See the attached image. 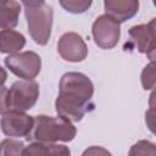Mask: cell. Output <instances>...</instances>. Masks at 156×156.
I'll use <instances>...</instances> for the list:
<instances>
[{"label": "cell", "instance_id": "1", "mask_svg": "<svg viewBox=\"0 0 156 156\" xmlns=\"http://www.w3.org/2000/svg\"><path fill=\"white\" fill-rule=\"evenodd\" d=\"M94 84L88 76L80 72H67L60 79L58 95L55 108L58 116L72 122H79L93 107Z\"/></svg>", "mask_w": 156, "mask_h": 156}, {"label": "cell", "instance_id": "2", "mask_svg": "<svg viewBox=\"0 0 156 156\" xmlns=\"http://www.w3.org/2000/svg\"><path fill=\"white\" fill-rule=\"evenodd\" d=\"M34 121L33 135L30 138L38 141L67 143L73 140L77 134V128L72 121L58 115L57 117L38 115L34 117Z\"/></svg>", "mask_w": 156, "mask_h": 156}, {"label": "cell", "instance_id": "3", "mask_svg": "<svg viewBox=\"0 0 156 156\" xmlns=\"http://www.w3.org/2000/svg\"><path fill=\"white\" fill-rule=\"evenodd\" d=\"M39 94V84L34 79L16 80L15 83H12L10 89L1 85L0 111L2 113L9 110H30L38 101Z\"/></svg>", "mask_w": 156, "mask_h": 156}, {"label": "cell", "instance_id": "4", "mask_svg": "<svg viewBox=\"0 0 156 156\" xmlns=\"http://www.w3.org/2000/svg\"><path fill=\"white\" fill-rule=\"evenodd\" d=\"M24 16L27 20L29 35L34 43L41 46L46 45L51 37L52 29V7L46 4L37 7H24Z\"/></svg>", "mask_w": 156, "mask_h": 156}, {"label": "cell", "instance_id": "5", "mask_svg": "<svg viewBox=\"0 0 156 156\" xmlns=\"http://www.w3.org/2000/svg\"><path fill=\"white\" fill-rule=\"evenodd\" d=\"M7 69L16 77L33 80L41 69V57L34 51H20L4 60Z\"/></svg>", "mask_w": 156, "mask_h": 156}, {"label": "cell", "instance_id": "6", "mask_svg": "<svg viewBox=\"0 0 156 156\" xmlns=\"http://www.w3.org/2000/svg\"><path fill=\"white\" fill-rule=\"evenodd\" d=\"M91 34L95 44L104 50L113 49L121 38V23L112 16L105 13L99 16L93 26Z\"/></svg>", "mask_w": 156, "mask_h": 156}, {"label": "cell", "instance_id": "7", "mask_svg": "<svg viewBox=\"0 0 156 156\" xmlns=\"http://www.w3.org/2000/svg\"><path fill=\"white\" fill-rule=\"evenodd\" d=\"M34 117L27 115L24 111L9 110L1 113V132L7 136H24L29 139L34 129Z\"/></svg>", "mask_w": 156, "mask_h": 156}, {"label": "cell", "instance_id": "8", "mask_svg": "<svg viewBox=\"0 0 156 156\" xmlns=\"http://www.w3.org/2000/svg\"><path fill=\"white\" fill-rule=\"evenodd\" d=\"M57 52L65 61L82 62L88 56V46L78 33L67 32L58 39Z\"/></svg>", "mask_w": 156, "mask_h": 156}, {"label": "cell", "instance_id": "9", "mask_svg": "<svg viewBox=\"0 0 156 156\" xmlns=\"http://www.w3.org/2000/svg\"><path fill=\"white\" fill-rule=\"evenodd\" d=\"M105 12L119 23L132 20L139 11V0H104Z\"/></svg>", "mask_w": 156, "mask_h": 156}, {"label": "cell", "instance_id": "10", "mask_svg": "<svg viewBox=\"0 0 156 156\" xmlns=\"http://www.w3.org/2000/svg\"><path fill=\"white\" fill-rule=\"evenodd\" d=\"M23 155L26 156H40V155H61L68 156L71 155V150L65 145H58L55 143L46 141H33L28 146L24 147Z\"/></svg>", "mask_w": 156, "mask_h": 156}, {"label": "cell", "instance_id": "11", "mask_svg": "<svg viewBox=\"0 0 156 156\" xmlns=\"http://www.w3.org/2000/svg\"><path fill=\"white\" fill-rule=\"evenodd\" d=\"M0 51L13 55L20 52L26 45V38L22 33L13 29H2L0 32Z\"/></svg>", "mask_w": 156, "mask_h": 156}, {"label": "cell", "instance_id": "12", "mask_svg": "<svg viewBox=\"0 0 156 156\" xmlns=\"http://www.w3.org/2000/svg\"><path fill=\"white\" fill-rule=\"evenodd\" d=\"M0 28L13 29L18 23L21 5L16 0H1L0 7Z\"/></svg>", "mask_w": 156, "mask_h": 156}, {"label": "cell", "instance_id": "13", "mask_svg": "<svg viewBox=\"0 0 156 156\" xmlns=\"http://www.w3.org/2000/svg\"><path fill=\"white\" fill-rule=\"evenodd\" d=\"M128 34H129L132 41L134 43V46L136 48V50L141 54H145L146 49H147V27H146V24L133 26L128 30Z\"/></svg>", "mask_w": 156, "mask_h": 156}, {"label": "cell", "instance_id": "14", "mask_svg": "<svg viewBox=\"0 0 156 156\" xmlns=\"http://www.w3.org/2000/svg\"><path fill=\"white\" fill-rule=\"evenodd\" d=\"M24 144L21 140L12 139V136L4 139L0 143V155L1 156H20L23 155Z\"/></svg>", "mask_w": 156, "mask_h": 156}, {"label": "cell", "instance_id": "15", "mask_svg": "<svg viewBox=\"0 0 156 156\" xmlns=\"http://www.w3.org/2000/svg\"><path fill=\"white\" fill-rule=\"evenodd\" d=\"M61 7L74 15H80L88 11L93 4V0H58Z\"/></svg>", "mask_w": 156, "mask_h": 156}, {"label": "cell", "instance_id": "16", "mask_svg": "<svg viewBox=\"0 0 156 156\" xmlns=\"http://www.w3.org/2000/svg\"><path fill=\"white\" fill-rule=\"evenodd\" d=\"M140 82L144 90L156 88V62L150 61V63L143 68L140 74Z\"/></svg>", "mask_w": 156, "mask_h": 156}, {"label": "cell", "instance_id": "17", "mask_svg": "<svg viewBox=\"0 0 156 156\" xmlns=\"http://www.w3.org/2000/svg\"><path fill=\"white\" fill-rule=\"evenodd\" d=\"M147 27V49L145 55L152 62H156V17L146 23Z\"/></svg>", "mask_w": 156, "mask_h": 156}, {"label": "cell", "instance_id": "18", "mask_svg": "<svg viewBox=\"0 0 156 156\" xmlns=\"http://www.w3.org/2000/svg\"><path fill=\"white\" fill-rule=\"evenodd\" d=\"M129 156L135 155H156V144L149 140H139L128 151Z\"/></svg>", "mask_w": 156, "mask_h": 156}, {"label": "cell", "instance_id": "19", "mask_svg": "<svg viewBox=\"0 0 156 156\" xmlns=\"http://www.w3.org/2000/svg\"><path fill=\"white\" fill-rule=\"evenodd\" d=\"M145 123L149 130L156 135V108H147L145 112Z\"/></svg>", "mask_w": 156, "mask_h": 156}, {"label": "cell", "instance_id": "20", "mask_svg": "<svg viewBox=\"0 0 156 156\" xmlns=\"http://www.w3.org/2000/svg\"><path fill=\"white\" fill-rule=\"evenodd\" d=\"M87 155H111V152L101 146H90L89 149L83 151V156Z\"/></svg>", "mask_w": 156, "mask_h": 156}, {"label": "cell", "instance_id": "21", "mask_svg": "<svg viewBox=\"0 0 156 156\" xmlns=\"http://www.w3.org/2000/svg\"><path fill=\"white\" fill-rule=\"evenodd\" d=\"M45 0H21V2L24 5V7H37V6H40L44 2Z\"/></svg>", "mask_w": 156, "mask_h": 156}, {"label": "cell", "instance_id": "22", "mask_svg": "<svg viewBox=\"0 0 156 156\" xmlns=\"http://www.w3.org/2000/svg\"><path fill=\"white\" fill-rule=\"evenodd\" d=\"M149 108H156V88L149 96Z\"/></svg>", "mask_w": 156, "mask_h": 156}, {"label": "cell", "instance_id": "23", "mask_svg": "<svg viewBox=\"0 0 156 156\" xmlns=\"http://www.w3.org/2000/svg\"><path fill=\"white\" fill-rule=\"evenodd\" d=\"M152 2H154V5H155V7H156V0H152Z\"/></svg>", "mask_w": 156, "mask_h": 156}]
</instances>
